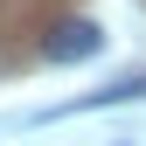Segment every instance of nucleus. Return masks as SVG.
<instances>
[{
	"label": "nucleus",
	"instance_id": "f257e3e1",
	"mask_svg": "<svg viewBox=\"0 0 146 146\" xmlns=\"http://www.w3.org/2000/svg\"><path fill=\"white\" fill-rule=\"evenodd\" d=\"M98 49H104V28L98 21H56V28L42 35V56L49 63H90Z\"/></svg>",
	"mask_w": 146,
	"mask_h": 146
}]
</instances>
